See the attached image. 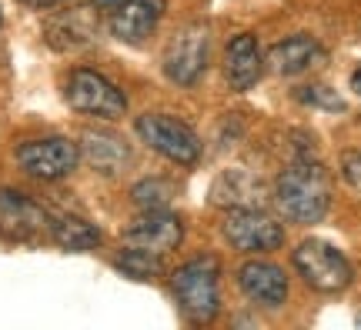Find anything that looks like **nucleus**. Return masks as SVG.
Returning a JSON list of instances; mask_svg holds the SVG:
<instances>
[{
    "mask_svg": "<svg viewBox=\"0 0 361 330\" xmlns=\"http://www.w3.org/2000/svg\"><path fill=\"white\" fill-rule=\"evenodd\" d=\"M274 201L288 220L318 224L331 203V184H328L324 167L314 160H295L291 167H284L274 184Z\"/></svg>",
    "mask_w": 361,
    "mask_h": 330,
    "instance_id": "f257e3e1",
    "label": "nucleus"
},
{
    "mask_svg": "<svg viewBox=\"0 0 361 330\" xmlns=\"http://www.w3.org/2000/svg\"><path fill=\"white\" fill-rule=\"evenodd\" d=\"M218 260L214 257H194L188 260L184 267L174 270V297H178L180 310L184 317L194 320V324H207L214 320L221 307V297H218Z\"/></svg>",
    "mask_w": 361,
    "mask_h": 330,
    "instance_id": "f03ea898",
    "label": "nucleus"
},
{
    "mask_svg": "<svg viewBox=\"0 0 361 330\" xmlns=\"http://www.w3.org/2000/svg\"><path fill=\"white\" fill-rule=\"evenodd\" d=\"M295 267L298 274L305 277L308 287L322 293H338L351 284V264L348 257L341 254L338 247H331L328 241H305L295 250Z\"/></svg>",
    "mask_w": 361,
    "mask_h": 330,
    "instance_id": "7ed1b4c3",
    "label": "nucleus"
},
{
    "mask_svg": "<svg viewBox=\"0 0 361 330\" xmlns=\"http://www.w3.org/2000/svg\"><path fill=\"white\" fill-rule=\"evenodd\" d=\"M64 97L74 110L90 114V117H104V120H114V117H121L128 110V97L104 74L87 70V67H80V70H74V74L67 77Z\"/></svg>",
    "mask_w": 361,
    "mask_h": 330,
    "instance_id": "20e7f679",
    "label": "nucleus"
},
{
    "mask_svg": "<svg viewBox=\"0 0 361 330\" xmlns=\"http://www.w3.org/2000/svg\"><path fill=\"white\" fill-rule=\"evenodd\" d=\"M224 237L241 254H264L284 243V227L261 207H238L224 217Z\"/></svg>",
    "mask_w": 361,
    "mask_h": 330,
    "instance_id": "39448f33",
    "label": "nucleus"
},
{
    "mask_svg": "<svg viewBox=\"0 0 361 330\" xmlns=\"http://www.w3.org/2000/svg\"><path fill=\"white\" fill-rule=\"evenodd\" d=\"M137 134H141V140L151 151H157L161 157H168L171 164L188 167V164H197V157H201V144L194 137V130L168 114L137 117Z\"/></svg>",
    "mask_w": 361,
    "mask_h": 330,
    "instance_id": "423d86ee",
    "label": "nucleus"
},
{
    "mask_svg": "<svg viewBox=\"0 0 361 330\" xmlns=\"http://www.w3.org/2000/svg\"><path fill=\"white\" fill-rule=\"evenodd\" d=\"M80 160V147L67 137H40L27 140L17 147V164L24 174L37 180H61L67 177Z\"/></svg>",
    "mask_w": 361,
    "mask_h": 330,
    "instance_id": "0eeeda50",
    "label": "nucleus"
},
{
    "mask_svg": "<svg viewBox=\"0 0 361 330\" xmlns=\"http://www.w3.org/2000/svg\"><path fill=\"white\" fill-rule=\"evenodd\" d=\"M207 67V27L204 24H188L171 37L168 51H164V74L180 84L191 87Z\"/></svg>",
    "mask_w": 361,
    "mask_h": 330,
    "instance_id": "6e6552de",
    "label": "nucleus"
},
{
    "mask_svg": "<svg viewBox=\"0 0 361 330\" xmlns=\"http://www.w3.org/2000/svg\"><path fill=\"white\" fill-rule=\"evenodd\" d=\"M0 234L7 241H34L40 234H51V217L27 193L0 191Z\"/></svg>",
    "mask_w": 361,
    "mask_h": 330,
    "instance_id": "1a4fd4ad",
    "label": "nucleus"
},
{
    "mask_svg": "<svg viewBox=\"0 0 361 330\" xmlns=\"http://www.w3.org/2000/svg\"><path fill=\"white\" fill-rule=\"evenodd\" d=\"M184 227H180V217L168 214V210H144L128 230H124V243L147 250V254L164 257L171 250H178Z\"/></svg>",
    "mask_w": 361,
    "mask_h": 330,
    "instance_id": "9d476101",
    "label": "nucleus"
},
{
    "mask_svg": "<svg viewBox=\"0 0 361 330\" xmlns=\"http://www.w3.org/2000/svg\"><path fill=\"white\" fill-rule=\"evenodd\" d=\"M238 284H241L247 300L264 304V307H278L288 297V277H284V270L268 264V260H247L238 270Z\"/></svg>",
    "mask_w": 361,
    "mask_h": 330,
    "instance_id": "9b49d317",
    "label": "nucleus"
},
{
    "mask_svg": "<svg viewBox=\"0 0 361 330\" xmlns=\"http://www.w3.org/2000/svg\"><path fill=\"white\" fill-rule=\"evenodd\" d=\"M157 20H161V0H124L114 7L111 34L124 44H141L154 34Z\"/></svg>",
    "mask_w": 361,
    "mask_h": 330,
    "instance_id": "f8f14e48",
    "label": "nucleus"
},
{
    "mask_svg": "<svg viewBox=\"0 0 361 330\" xmlns=\"http://www.w3.org/2000/svg\"><path fill=\"white\" fill-rule=\"evenodd\" d=\"M264 184H261L258 174H251L245 167H234V170H224L214 187H211V201L218 207H228V210H238V207H261L264 203Z\"/></svg>",
    "mask_w": 361,
    "mask_h": 330,
    "instance_id": "ddd939ff",
    "label": "nucleus"
},
{
    "mask_svg": "<svg viewBox=\"0 0 361 330\" xmlns=\"http://www.w3.org/2000/svg\"><path fill=\"white\" fill-rule=\"evenodd\" d=\"M324 61V51L322 44L308 34H295V37H284L281 44H274L268 53V67L274 74L281 77H295V74H305L311 70L314 64Z\"/></svg>",
    "mask_w": 361,
    "mask_h": 330,
    "instance_id": "4468645a",
    "label": "nucleus"
},
{
    "mask_svg": "<svg viewBox=\"0 0 361 330\" xmlns=\"http://www.w3.org/2000/svg\"><path fill=\"white\" fill-rule=\"evenodd\" d=\"M261 70H264V61H261V47H258V40H255V34H238L228 44V53H224L228 84L234 90H251L258 84Z\"/></svg>",
    "mask_w": 361,
    "mask_h": 330,
    "instance_id": "2eb2a0df",
    "label": "nucleus"
},
{
    "mask_svg": "<svg viewBox=\"0 0 361 330\" xmlns=\"http://www.w3.org/2000/svg\"><path fill=\"white\" fill-rule=\"evenodd\" d=\"M97 34V20L87 7H74L47 20V40L57 51H71V47H84Z\"/></svg>",
    "mask_w": 361,
    "mask_h": 330,
    "instance_id": "dca6fc26",
    "label": "nucleus"
},
{
    "mask_svg": "<svg viewBox=\"0 0 361 330\" xmlns=\"http://www.w3.org/2000/svg\"><path fill=\"white\" fill-rule=\"evenodd\" d=\"M80 151L87 157V164L94 170H101V174H117L130 160L128 144L117 137V134H107V130H87Z\"/></svg>",
    "mask_w": 361,
    "mask_h": 330,
    "instance_id": "f3484780",
    "label": "nucleus"
},
{
    "mask_svg": "<svg viewBox=\"0 0 361 330\" xmlns=\"http://www.w3.org/2000/svg\"><path fill=\"white\" fill-rule=\"evenodd\" d=\"M51 237L64 250H94L101 243V230L94 227L90 220H84V217L61 214L51 220Z\"/></svg>",
    "mask_w": 361,
    "mask_h": 330,
    "instance_id": "a211bd4d",
    "label": "nucleus"
},
{
    "mask_svg": "<svg viewBox=\"0 0 361 330\" xmlns=\"http://www.w3.org/2000/svg\"><path fill=\"white\" fill-rule=\"evenodd\" d=\"M134 203L144 207V210H164L168 201L174 197V187H171L168 180H141L134 191H130Z\"/></svg>",
    "mask_w": 361,
    "mask_h": 330,
    "instance_id": "6ab92c4d",
    "label": "nucleus"
},
{
    "mask_svg": "<svg viewBox=\"0 0 361 330\" xmlns=\"http://www.w3.org/2000/svg\"><path fill=\"white\" fill-rule=\"evenodd\" d=\"M117 267L124 274H130V277H154V274H161V257L137 250V247H128L124 254L117 257Z\"/></svg>",
    "mask_w": 361,
    "mask_h": 330,
    "instance_id": "aec40b11",
    "label": "nucleus"
},
{
    "mask_svg": "<svg viewBox=\"0 0 361 330\" xmlns=\"http://www.w3.org/2000/svg\"><path fill=\"white\" fill-rule=\"evenodd\" d=\"M301 101L311 103V107H322V110H345V101L338 97V90L324 87V84H314V87H301Z\"/></svg>",
    "mask_w": 361,
    "mask_h": 330,
    "instance_id": "412c9836",
    "label": "nucleus"
},
{
    "mask_svg": "<svg viewBox=\"0 0 361 330\" xmlns=\"http://www.w3.org/2000/svg\"><path fill=\"white\" fill-rule=\"evenodd\" d=\"M341 174H345V180H348L355 191H361V151L345 153V160H341Z\"/></svg>",
    "mask_w": 361,
    "mask_h": 330,
    "instance_id": "4be33fe9",
    "label": "nucleus"
},
{
    "mask_svg": "<svg viewBox=\"0 0 361 330\" xmlns=\"http://www.w3.org/2000/svg\"><path fill=\"white\" fill-rule=\"evenodd\" d=\"M351 90H355V94H361V67L351 74Z\"/></svg>",
    "mask_w": 361,
    "mask_h": 330,
    "instance_id": "5701e85b",
    "label": "nucleus"
},
{
    "mask_svg": "<svg viewBox=\"0 0 361 330\" xmlns=\"http://www.w3.org/2000/svg\"><path fill=\"white\" fill-rule=\"evenodd\" d=\"M30 7H54V4H61V0H24Z\"/></svg>",
    "mask_w": 361,
    "mask_h": 330,
    "instance_id": "b1692460",
    "label": "nucleus"
},
{
    "mask_svg": "<svg viewBox=\"0 0 361 330\" xmlns=\"http://www.w3.org/2000/svg\"><path fill=\"white\" fill-rule=\"evenodd\" d=\"M94 4H101V7H117V4H124V0H94Z\"/></svg>",
    "mask_w": 361,
    "mask_h": 330,
    "instance_id": "393cba45",
    "label": "nucleus"
},
{
    "mask_svg": "<svg viewBox=\"0 0 361 330\" xmlns=\"http://www.w3.org/2000/svg\"><path fill=\"white\" fill-rule=\"evenodd\" d=\"M0 27H4V13H0Z\"/></svg>",
    "mask_w": 361,
    "mask_h": 330,
    "instance_id": "a878e982",
    "label": "nucleus"
}]
</instances>
